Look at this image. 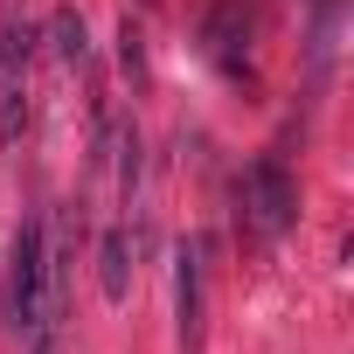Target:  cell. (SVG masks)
Masks as SVG:
<instances>
[{
  "label": "cell",
  "mask_w": 354,
  "mask_h": 354,
  "mask_svg": "<svg viewBox=\"0 0 354 354\" xmlns=\"http://www.w3.org/2000/svg\"><path fill=\"white\" fill-rule=\"evenodd\" d=\"M236 223L250 243H278L292 223H299V181H292V167L285 160H250L243 167V181H236Z\"/></svg>",
  "instance_id": "obj_1"
},
{
  "label": "cell",
  "mask_w": 354,
  "mask_h": 354,
  "mask_svg": "<svg viewBox=\"0 0 354 354\" xmlns=\"http://www.w3.org/2000/svg\"><path fill=\"white\" fill-rule=\"evenodd\" d=\"M0 319L15 333L42 326V223H21L8 236V264H0Z\"/></svg>",
  "instance_id": "obj_2"
},
{
  "label": "cell",
  "mask_w": 354,
  "mask_h": 354,
  "mask_svg": "<svg viewBox=\"0 0 354 354\" xmlns=\"http://www.w3.org/2000/svg\"><path fill=\"white\" fill-rule=\"evenodd\" d=\"M202 313H209V292H202V250L181 243V257H174V319H181V354H202Z\"/></svg>",
  "instance_id": "obj_3"
},
{
  "label": "cell",
  "mask_w": 354,
  "mask_h": 354,
  "mask_svg": "<svg viewBox=\"0 0 354 354\" xmlns=\"http://www.w3.org/2000/svg\"><path fill=\"white\" fill-rule=\"evenodd\" d=\"M340 21H347V0H313V35H306V63H313V77H326V70H333Z\"/></svg>",
  "instance_id": "obj_4"
},
{
  "label": "cell",
  "mask_w": 354,
  "mask_h": 354,
  "mask_svg": "<svg viewBox=\"0 0 354 354\" xmlns=\"http://www.w3.org/2000/svg\"><path fill=\"white\" fill-rule=\"evenodd\" d=\"M97 285H104L111 306L132 292V236L125 230H104V243H97Z\"/></svg>",
  "instance_id": "obj_5"
},
{
  "label": "cell",
  "mask_w": 354,
  "mask_h": 354,
  "mask_svg": "<svg viewBox=\"0 0 354 354\" xmlns=\"http://www.w3.org/2000/svg\"><path fill=\"white\" fill-rule=\"evenodd\" d=\"M28 56H35V28H28V21H8V28H0V97L21 91Z\"/></svg>",
  "instance_id": "obj_6"
},
{
  "label": "cell",
  "mask_w": 354,
  "mask_h": 354,
  "mask_svg": "<svg viewBox=\"0 0 354 354\" xmlns=\"http://www.w3.org/2000/svg\"><path fill=\"white\" fill-rule=\"evenodd\" d=\"M202 42H209L216 56H236V49L250 42V15H243V0H223V8L202 21Z\"/></svg>",
  "instance_id": "obj_7"
},
{
  "label": "cell",
  "mask_w": 354,
  "mask_h": 354,
  "mask_svg": "<svg viewBox=\"0 0 354 354\" xmlns=\"http://www.w3.org/2000/svg\"><path fill=\"white\" fill-rule=\"evenodd\" d=\"M49 35H56V56H63V63H84V56H91V28H84L77 8H56V15H49Z\"/></svg>",
  "instance_id": "obj_8"
},
{
  "label": "cell",
  "mask_w": 354,
  "mask_h": 354,
  "mask_svg": "<svg viewBox=\"0 0 354 354\" xmlns=\"http://www.w3.org/2000/svg\"><path fill=\"white\" fill-rule=\"evenodd\" d=\"M118 63H125V77H139V70H146V49H139V28H132V21L118 28Z\"/></svg>",
  "instance_id": "obj_9"
}]
</instances>
